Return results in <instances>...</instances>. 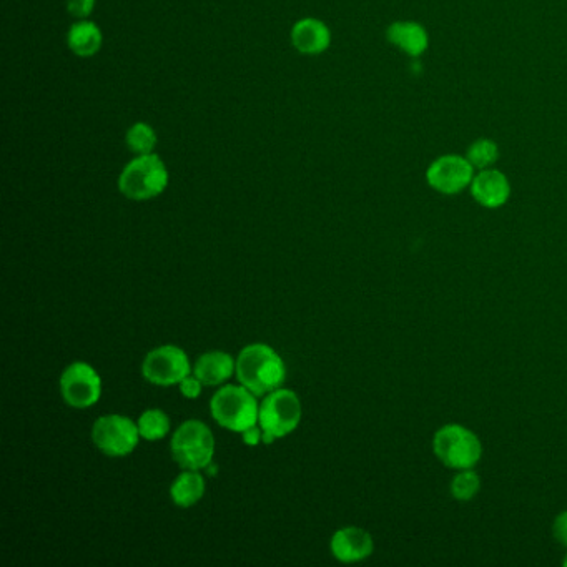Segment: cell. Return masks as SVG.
<instances>
[{"instance_id":"obj_4","label":"cell","mask_w":567,"mask_h":567,"mask_svg":"<svg viewBox=\"0 0 567 567\" xmlns=\"http://www.w3.org/2000/svg\"><path fill=\"white\" fill-rule=\"evenodd\" d=\"M210 408L218 425L237 433L255 426L260 413L252 391L245 386H225L213 396Z\"/></svg>"},{"instance_id":"obj_20","label":"cell","mask_w":567,"mask_h":567,"mask_svg":"<svg viewBox=\"0 0 567 567\" xmlns=\"http://www.w3.org/2000/svg\"><path fill=\"white\" fill-rule=\"evenodd\" d=\"M481 489V478L473 468L459 469L451 479V494L459 503H468L471 499L476 498V494Z\"/></svg>"},{"instance_id":"obj_3","label":"cell","mask_w":567,"mask_h":567,"mask_svg":"<svg viewBox=\"0 0 567 567\" xmlns=\"http://www.w3.org/2000/svg\"><path fill=\"white\" fill-rule=\"evenodd\" d=\"M436 458L451 469L474 468L483 456V444L478 434L461 425L443 426L433 436Z\"/></svg>"},{"instance_id":"obj_18","label":"cell","mask_w":567,"mask_h":567,"mask_svg":"<svg viewBox=\"0 0 567 567\" xmlns=\"http://www.w3.org/2000/svg\"><path fill=\"white\" fill-rule=\"evenodd\" d=\"M125 142L130 152H134L135 155H148L157 147V132L145 122H137L127 130Z\"/></svg>"},{"instance_id":"obj_7","label":"cell","mask_w":567,"mask_h":567,"mask_svg":"<svg viewBox=\"0 0 567 567\" xmlns=\"http://www.w3.org/2000/svg\"><path fill=\"white\" fill-rule=\"evenodd\" d=\"M301 420V405L298 396L290 390H275L263 401L258 421L263 433L273 438H283L298 426Z\"/></svg>"},{"instance_id":"obj_11","label":"cell","mask_w":567,"mask_h":567,"mask_svg":"<svg viewBox=\"0 0 567 567\" xmlns=\"http://www.w3.org/2000/svg\"><path fill=\"white\" fill-rule=\"evenodd\" d=\"M469 192L478 205L488 210H496L508 203L513 188L509 178L501 170L486 168L474 175Z\"/></svg>"},{"instance_id":"obj_8","label":"cell","mask_w":567,"mask_h":567,"mask_svg":"<svg viewBox=\"0 0 567 567\" xmlns=\"http://www.w3.org/2000/svg\"><path fill=\"white\" fill-rule=\"evenodd\" d=\"M139 426L125 416H102L92 429V439L97 448L107 456H127L139 444Z\"/></svg>"},{"instance_id":"obj_13","label":"cell","mask_w":567,"mask_h":567,"mask_svg":"<svg viewBox=\"0 0 567 567\" xmlns=\"http://www.w3.org/2000/svg\"><path fill=\"white\" fill-rule=\"evenodd\" d=\"M291 44L300 54H323L330 49V29L323 20L313 19V17L298 20L291 29Z\"/></svg>"},{"instance_id":"obj_21","label":"cell","mask_w":567,"mask_h":567,"mask_svg":"<svg viewBox=\"0 0 567 567\" xmlns=\"http://www.w3.org/2000/svg\"><path fill=\"white\" fill-rule=\"evenodd\" d=\"M170 431V420L160 410H148L140 416L139 433L148 441H157L167 436Z\"/></svg>"},{"instance_id":"obj_19","label":"cell","mask_w":567,"mask_h":567,"mask_svg":"<svg viewBox=\"0 0 567 567\" xmlns=\"http://www.w3.org/2000/svg\"><path fill=\"white\" fill-rule=\"evenodd\" d=\"M499 155V145L491 139L474 140L466 152V158L476 170L493 168L499 160Z\"/></svg>"},{"instance_id":"obj_25","label":"cell","mask_w":567,"mask_h":567,"mask_svg":"<svg viewBox=\"0 0 567 567\" xmlns=\"http://www.w3.org/2000/svg\"><path fill=\"white\" fill-rule=\"evenodd\" d=\"M262 438V431H260V429L258 428H255V426L248 428L247 431H243V441H245V443L247 444H250V446H257V444L260 443V439Z\"/></svg>"},{"instance_id":"obj_14","label":"cell","mask_w":567,"mask_h":567,"mask_svg":"<svg viewBox=\"0 0 567 567\" xmlns=\"http://www.w3.org/2000/svg\"><path fill=\"white\" fill-rule=\"evenodd\" d=\"M386 39L410 57H421L429 49L428 30L415 20H396L386 29Z\"/></svg>"},{"instance_id":"obj_24","label":"cell","mask_w":567,"mask_h":567,"mask_svg":"<svg viewBox=\"0 0 567 567\" xmlns=\"http://www.w3.org/2000/svg\"><path fill=\"white\" fill-rule=\"evenodd\" d=\"M180 390H182L183 396H187V398H197L200 395V391H202V381L198 380L197 376L195 378L187 376L180 383Z\"/></svg>"},{"instance_id":"obj_17","label":"cell","mask_w":567,"mask_h":567,"mask_svg":"<svg viewBox=\"0 0 567 567\" xmlns=\"http://www.w3.org/2000/svg\"><path fill=\"white\" fill-rule=\"evenodd\" d=\"M173 503L180 508H190L197 504L205 493V481L197 471H185L178 476L177 481L172 486Z\"/></svg>"},{"instance_id":"obj_5","label":"cell","mask_w":567,"mask_h":567,"mask_svg":"<svg viewBox=\"0 0 567 567\" xmlns=\"http://www.w3.org/2000/svg\"><path fill=\"white\" fill-rule=\"evenodd\" d=\"M215 453V439L207 425L200 421H187L175 431L172 454L183 469L198 471L208 468Z\"/></svg>"},{"instance_id":"obj_22","label":"cell","mask_w":567,"mask_h":567,"mask_svg":"<svg viewBox=\"0 0 567 567\" xmlns=\"http://www.w3.org/2000/svg\"><path fill=\"white\" fill-rule=\"evenodd\" d=\"M95 9V0H67V10L75 19H87Z\"/></svg>"},{"instance_id":"obj_9","label":"cell","mask_w":567,"mask_h":567,"mask_svg":"<svg viewBox=\"0 0 567 567\" xmlns=\"http://www.w3.org/2000/svg\"><path fill=\"white\" fill-rule=\"evenodd\" d=\"M142 373L153 385H177L190 375V363L185 351L177 346H162L148 353Z\"/></svg>"},{"instance_id":"obj_1","label":"cell","mask_w":567,"mask_h":567,"mask_svg":"<svg viewBox=\"0 0 567 567\" xmlns=\"http://www.w3.org/2000/svg\"><path fill=\"white\" fill-rule=\"evenodd\" d=\"M237 376L253 395L262 396L282 386L286 378L285 363L270 346L250 345L238 356Z\"/></svg>"},{"instance_id":"obj_6","label":"cell","mask_w":567,"mask_h":567,"mask_svg":"<svg viewBox=\"0 0 567 567\" xmlns=\"http://www.w3.org/2000/svg\"><path fill=\"white\" fill-rule=\"evenodd\" d=\"M474 170L466 155L446 153L434 158L426 170V182L434 192L441 195H458L466 188L471 187Z\"/></svg>"},{"instance_id":"obj_16","label":"cell","mask_w":567,"mask_h":567,"mask_svg":"<svg viewBox=\"0 0 567 567\" xmlns=\"http://www.w3.org/2000/svg\"><path fill=\"white\" fill-rule=\"evenodd\" d=\"M237 366L233 363L232 356L222 351H210L197 361L195 365V376L202 381V385H220L233 375Z\"/></svg>"},{"instance_id":"obj_2","label":"cell","mask_w":567,"mask_h":567,"mask_svg":"<svg viewBox=\"0 0 567 567\" xmlns=\"http://www.w3.org/2000/svg\"><path fill=\"white\" fill-rule=\"evenodd\" d=\"M168 170L157 153L137 155L120 173L119 190L130 200H150L165 192Z\"/></svg>"},{"instance_id":"obj_12","label":"cell","mask_w":567,"mask_h":567,"mask_svg":"<svg viewBox=\"0 0 567 567\" xmlns=\"http://www.w3.org/2000/svg\"><path fill=\"white\" fill-rule=\"evenodd\" d=\"M375 549L373 538L361 528L340 529L331 539V553L341 563H360Z\"/></svg>"},{"instance_id":"obj_15","label":"cell","mask_w":567,"mask_h":567,"mask_svg":"<svg viewBox=\"0 0 567 567\" xmlns=\"http://www.w3.org/2000/svg\"><path fill=\"white\" fill-rule=\"evenodd\" d=\"M102 42H104L102 30L99 25L90 20L80 19L79 22H75L67 34L69 49L82 59H89L99 54Z\"/></svg>"},{"instance_id":"obj_10","label":"cell","mask_w":567,"mask_h":567,"mask_svg":"<svg viewBox=\"0 0 567 567\" xmlns=\"http://www.w3.org/2000/svg\"><path fill=\"white\" fill-rule=\"evenodd\" d=\"M64 400L74 408H89L99 401L102 383L97 371L87 363H74L60 378Z\"/></svg>"},{"instance_id":"obj_23","label":"cell","mask_w":567,"mask_h":567,"mask_svg":"<svg viewBox=\"0 0 567 567\" xmlns=\"http://www.w3.org/2000/svg\"><path fill=\"white\" fill-rule=\"evenodd\" d=\"M553 534L558 543L567 548V511L559 513L558 518L554 519Z\"/></svg>"},{"instance_id":"obj_26","label":"cell","mask_w":567,"mask_h":567,"mask_svg":"<svg viewBox=\"0 0 567 567\" xmlns=\"http://www.w3.org/2000/svg\"><path fill=\"white\" fill-rule=\"evenodd\" d=\"M563 564H564V566L567 567V556H566V558H564Z\"/></svg>"}]
</instances>
